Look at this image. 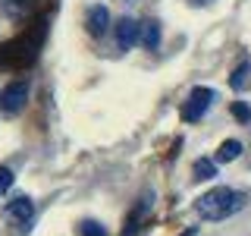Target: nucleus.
I'll use <instances>...</instances> for the list:
<instances>
[{
  "instance_id": "1",
  "label": "nucleus",
  "mask_w": 251,
  "mask_h": 236,
  "mask_svg": "<svg viewBox=\"0 0 251 236\" xmlns=\"http://www.w3.org/2000/svg\"><path fill=\"white\" fill-rule=\"evenodd\" d=\"M242 208H245V192L229 189V186L207 189V192L195 202V211H198L204 220H226V217L239 214Z\"/></svg>"
},
{
  "instance_id": "2",
  "label": "nucleus",
  "mask_w": 251,
  "mask_h": 236,
  "mask_svg": "<svg viewBox=\"0 0 251 236\" xmlns=\"http://www.w3.org/2000/svg\"><path fill=\"white\" fill-rule=\"evenodd\" d=\"M3 220L13 227V230L25 233L31 227V220H35V202H31L28 195H16V199H10L6 208H3Z\"/></svg>"
},
{
  "instance_id": "3",
  "label": "nucleus",
  "mask_w": 251,
  "mask_h": 236,
  "mask_svg": "<svg viewBox=\"0 0 251 236\" xmlns=\"http://www.w3.org/2000/svg\"><path fill=\"white\" fill-rule=\"evenodd\" d=\"M214 88H207V85H198V88L188 91V98L182 101V120L185 123H198L204 114H207V107L214 104Z\"/></svg>"
},
{
  "instance_id": "4",
  "label": "nucleus",
  "mask_w": 251,
  "mask_h": 236,
  "mask_svg": "<svg viewBox=\"0 0 251 236\" xmlns=\"http://www.w3.org/2000/svg\"><path fill=\"white\" fill-rule=\"evenodd\" d=\"M28 104V85L25 82H6L0 91V114L3 117H16L22 114Z\"/></svg>"
},
{
  "instance_id": "5",
  "label": "nucleus",
  "mask_w": 251,
  "mask_h": 236,
  "mask_svg": "<svg viewBox=\"0 0 251 236\" xmlns=\"http://www.w3.org/2000/svg\"><path fill=\"white\" fill-rule=\"evenodd\" d=\"M116 41H120L123 51H132L135 44H141V22L132 19V16H123L120 22H116Z\"/></svg>"
},
{
  "instance_id": "6",
  "label": "nucleus",
  "mask_w": 251,
  "mask_h": 236,
  "mask_svg": "<svg viewBox=\"0 0 251 236\" xmlns=\"http://www.w3.org/2000/svg\"><path fill=\"white\" fill-rule=\"evenodd\" d=\"M85 26H88V35L91 38H100V35H107V29H110V10L107 6H91L88 16H85Z\"/></svg>"
},
{
  "instance_id": "7",
  "label": "nucleus",
  "mask_w": 251,
  "mask_h": 236,
  "mask_svg": "<svg viewBox=\"0 0 251 236\" xmlns=\"http://www.w3.org/2000/svg\"><path fill=\"white\" fill-rule=\"evenodd\" d=\"M141 47L145 51H157L160 47V22L157 19L141 22Z\"/></svg>"
},
{
  "instance_id": "8",
  "label": "nucleus",
  "mask_w": 251,
  "mask_h": 236,
  "mask_svg": "<svg viewBox=\"0 0 251 236\" xmlns=\"http://www.w3.org/2000/svg\"><path fill=\"white\" fill-rule=\"evenodd\" d=\"M239 154H242V142L239 139H226L223 145H220V151H217V161L226 164V161H235Z\"/></svg>"
},
{
  "instance_id": "9",
  "label": "nucleus",
  "mask_w": 251,
  "mask_h": 236,
  "mask_svg": "<svg viewBox=\"0 0 251 236\" xmlns=\"http://www.w3.org/2000/svg\"><path fill=\"white\" fill-rule=\"evenodd\" d=\"M192 177H195V179H210V177H217V161L198 157V161H195V167H192Z\"/></svg>"
},
{
  "instance_id": "10",
  "label": "nucleus",
  "mask_w": 251,
  "mask_h": 236,
  "mask_svg": "<svg viewBox=\"0 0 251 236\" xmlns=\"http://www.w3.org/2000/svg\"><path fill=\"white\" fill-rule=\"evenodd\" d=\"M248 73H251V63H242V66H239V69H235V73L229 76V85H232L235 91L248 85Z\"/></svg>"
},
{
  "instance_id": "11",
  "label": "nucleus",
  "mask_w": 251,
  "mask_h": 236,
  "mask_svg": "<svg viewBox=\"0 0 251 236\" xmlns=\"http://www.w3.org/2000/svg\"><path fill=\"white\" fill-rule=\"evenodd\" d=\"M28 6H31V0H3V10L10 13V16H22V13H28Z\"/></svg>"
},
{
  "instance_id": "12",
  "label": "nucleus",
  "mask_w": 251,
  "mask_h": 236,
  "mask_svg": "<svg viewBox=\"0 0 251 236\" xmlns=\"http://www.w3.org/2000/svg\"><path fill=\"white\" fill-rule=\"evenodd\" d=\"M232 117H235L239 123H248V120H251V107L242 104V101H232Z\"/></svg>"
},
{
  "instance_id": "13",
  "label": "nucleus",
  "mask_w": 251,
  "mask_h": 236,
  "mask_svg": "<svg viewBox=\"0 0 251 236\" xmlns=\"http://www.w3.org/2000/svg\"><path fill=\"white\" fill-rule=\"evenodd\" d=\"M82 236H107V230L98 220H82Z\"/></svg>"
},
{
  "instance_id": "14",
  "label": "nucleus",
  "mask_w": 251,
  "mask_h": 236,
  "mask_svg": "<svg viewBox=\"0 0 251 236\" xmlns=\"http://www.w3.org/2000/svg\"><path fill=\"white\" fill-rule=\"evenodd\" d=\"M13 186V170L0 164V195H6V189Z\"/></svg>"
}]
</instances>
